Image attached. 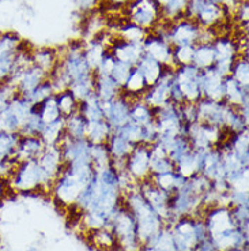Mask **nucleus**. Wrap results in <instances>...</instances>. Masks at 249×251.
Masks as SVG:
<instances>
[{
    "mask_svg": "<svg viewBox=\"0 0 249 251\" xmlns=\"http://www.w3.org/2000/svg\"><path fill=\"white\" fill-rule=\"evenodd\" d=\"M169 36L172 37V41H175L179 47L192 45L196 40H199L200 29L196 25H192L189 21L180 22L179 25L172 29Z\"/></svg>",
    "mask_w": 249,
    "mask_h": 251,
    "instance_id": "obj_1",
    "label": "nucleus"
},
{
    "mask_svg": "<svg viewBox=\"0 0 249 251\" xmlns=\"http://www.w3.org/2000/svg\"><path fill=\"white\" fill-rule=\"evenodd\" d=\"M19 141L17 132L0 131V160L15 158V151Z\"/></svg>",
    "mask_w": 249,
    "mask_h": 251,
    "instance_id": "obj_2",
    "label": "nucleus"
},
{
    "mask_svg": "<svg viewBox=\"0 0 249 251\" xmlns=\"http://www.w3.org/2000/svg\"><path fill=\"white\" fill-rule=\"evenodd\" d=\"M140 60L142 62H140V69H139V71L142 73L144 82L149 83V85L156 83L159 79V75H161V66H159V63L154 60L149 55H146Z\"/></svg>",
    "mask_w": 249,
    "mask_h": 251,
    "instance_id": "obj_3",
    "label": "nucleus"
},
{
    "mask_svg": "<svg viewBox=\"0 0 249 251\" xmlns=\"http://www.w3.org/2000/svg\"><path fill=\"white\" fill-rule=\"evenodd\" d=\"M150 154L146 149H137L130 161V170L136 176L144 175L149 170Z\"/></svg>",
    "mask_w": 249,
    "mask_h": 251,
    "instance_id": "obj_4",
    "label": "nucleus"
},
{
    "mask_svg": "<svg viewBox=\"0 0 249 251\" xmlns=\"http://www.w3.org/2000/svg\"><path fill=\"white\" fill-rule=\"evenodd\" d=\"M192 62L196 63V66L199 67H210L212 63L215 62L214 47L210 44H203L200 48L195 50Z\"/></svg>",
    "mask_w": 249,
    "mask_h": 251,
    "instance_id": "obj_5",
    "label": "nucleus"
},
{
    "mask_svg": "<svg viewBox=\"0 0 249 251\" xmlns=\"http://www.w3.org/2000/svg\"><path fill=\"white\" fill-rule=\"evenodd\" d=\"M17 52L11 53V55L0 56V85L6 83L8 81V78L13 74L14 67H15V55H17Z\"/></svg>",
    "mask_w": 249,
    "mask_h": 251,
    "instance_id": "obj_6",
    "label": "nucleus"
},
{
    "mask_svg": "<svg viewBox=\"0 0 249 251\" xmlns=\"http://www.w3.org/2000/svg\"><path fill=\"white\" fill-rule=\"evenodd\" d=\"M89 135H90V139L98 144L101 141H104V138L108 134V126L105 123H102L100 120H95V122H91L90 126L88 127Z\"/></svg>",
    "mask_w": 249,
    "mask_h": 251,
    "instance_id": "obj_7",
    "label": "nucleus"
},
{
    "mask_svg": "<svg viewBox=\"0 0 249 251\" xmlns=\"http://www.w3.org/2000/svg\"><path fill=\"white\" fill-rule=\"evenodd\" d=\"M233 79L237 83H241V85H248V63L247 60L237 63L233 69Z\"/></svg>",
    "mask_w": 249,
    "mask_h": 251,
    "instance_id": "obj_8",
    "label": "nucleus"
},
{
    "mask_svg": "<svg viewBox=\"0 0 249 251\" xmlns=\"http://www.w3.org/2000/svg\"><path fill=\"white\" fill-rule=\"evenodd\" d=\"M193 52L195 50L192 45H181L176 50L175 56L181 64H189L193 59Z\"/></svg>",
    "mask_w": 249,
    "mask_h": 251,
    "instance_id": "obj_9",
    "label": "nucleus"
},
{
    "mask_svg": "<svg viewBox=\"0 0 249 251\" xmlns=\"http://www.w3.org/2000/svg\"><path fill=\"white\" fill-rule=\"evenodd\" d=\"M144 86V78L142 75V73L136 70L134 74L128 76L127 79V88L132 90V92H136V90H140V89Z\"/></svg>",
    "mask_w": 249,
    "mask_h": 251,
    "instance_id": "obj_10",
    "label": "nucleus"
},
{
    "mask_svg": "<svg viewBox=\"0 0 249 251\" xmlns=\"http://www.w3.org/2000/svg\"><path fill=\"white\" fill-rule=\"evenodd\" d=\"M59 105V111L66 115H71L72 109H74V97L71 94H63L60 97V100L57 102Z\"/></svg>",
    "mask_w": 249,
    "mask_h": 251,
    "instance_id": "obj_11",
    "label": "nucleus"
},
{
    "mask_svg": "<svg viewBox=\"0 0 249 251\" xmlns=\"http://www.w3.org/2000/svg\"><path fill=\"white\" fill-rule=\"evenodd\" d=\"M132 116H134V119L136 120V122H143L144 125H147V119H149V111H147V108L142 107V105H139L134 109V112H132Z\"/></svg>",
    "mask_w": 249,
    "mask_h": 251,
    "instance_id": "obj_12",
    "label": "nucleus"
},
{
    "mask_svg": "<svg viewBox=\"0 0 249 251\" xmlns=\"http://www.w3.org/2000/svg\"><path fill=\"white\" fill-rule=\"evenodd\" d=\"M76 4L81 10L86 11V10H90L97 4V0H76Z\"/></svg>",
    "mask_w": 249,
    "mask_h": 251,
    "instance_id": "obj_13",
    "label": "nucleus"
}]
</instances>
